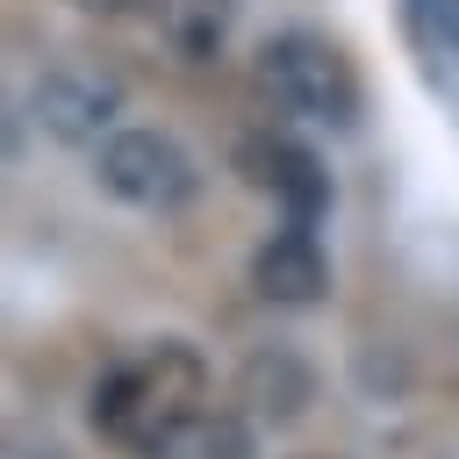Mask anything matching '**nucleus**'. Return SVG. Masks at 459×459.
Masks as SVG:
<instances>
[{
    "label": "nucleus",
    "instance_id": "1",
    "mask_svg": "<svg viewBox=\"0 0 459 459\" xmlns=\"http://www.w3.org/2000/svg\"><path fill=\"white\" fill-rule=\"evenodd\" d=\"M208 409H215V380L186 337L122 344L86 387V423L122 459H179V445Z\"/></svg>",
    "mask_w": 459,
    "mask_h": 459
},
{
    "label": "nucleus",
    "instance_id": "9",
    "mask_svg": "<svg viewBox=\"0 0 459 459\" xmlns=\"http://www.w3.org/2000/svg\"><path fill=\"white\" fill-rule=\"evenodd\" d=\"M179 459H251V416L215 402V409L194 423V437L179 445Z\"/></svg>",
    "mask_w": 459,
    "mask_h": 459
},
{
    "label": "nucleus",
    "instance_id": "3",
    "mask_svg": "<svg viewBox=\"0 0 459 459\" xmlns=\"http://www.w3.org/2000/svg\"><path fill=\"white\" fill-rule=\"evenodd\" d=\"M86 165H93V186H100L115 208L151 215V222L186 215V208L201 201V186H208L201 151H194L179 129H165V122H122Z\"/></svg>",
    "mask_w": 459,
    "mask_h": 459
},
{
    "label": "nucleus",
    "instance_id": "10",
    "mask_svg": "<svg viewBox=\"0 0 459 459\" xmlns=\"http://www.w3.org/2000/svg\"><path fill=\"white\" fill-rule=\"evenodd\" d=\"M79 14H100V22H136V14H158V0H72Z\"/></svg>",
    "mask_w": 459,
    "mask_h": 459
},
{
    "label": "nucleus",
    "instance_id": "7",
    "mask_svg": "<svg viewBox=\"0 0 459 459\" xmlns=\"http://www.w3.org/2000/svg\"><path fill=\"white\" fill-rule=\"evenodd\" d=\"M237 0H158V36L179 65H215L230 50Z\"/></svg>",
    "mask_w": 459,
    "mask_h": 459
},
{
    "label": "nucleus",
    "instance_id": "8",
    "mask_svg": "<svg viewBox=\"0 0 459 459\" xmlns=\"http://www.w3.org/2000/svg\"><path fill=\"white\" fill-rule=\"evenodd\" d=\"M244 402H251V416H265V423H294V416L316 402V373H308V359H294L287 344L258 351V359L244 366Z\"/></svg>",
    "mask_w": 459,
    "mask_h": 459
},
{
    "label": "nucleus",
    "instance_id": "4",
    "mask_svg": "<svg viewBox=\"0 0 459 459\" xmlns=\"http://www.w3.org/2000/svg\"><path fill=\"white\" fill-rule=\"evenodd\" d=\"M29 122L65 143V151H100L122 122H129V86L115 65L100 57H50L36 79H29Z\"/></svg>",
    "mask_w": 459,
    "mask_h": 459
},
{
    "label": "nucleus",
    "instance_id": "5",
    "mask_svg": "<svg viewBox=\"0 0 459 459\" xmlns=\"http://www.w3.org/2000/svg\"><path fill=\"white\" fill-rule=\"evenodd\" d=\"M237 172H244L251 194L273 201L280 222H308V230H316V222L330 215V172H323V158H316L301 136H287V129H251V136L237 143Z\"/></svg>",
    "mask_w": 459,
    "mask_h": 459
},
{
    "label": "nucleus",
    "instance_id": "2",
    "mask_svg": "<svg viewBox=\"0 0 459 459\" xmlns=\"http://www.w3.org/2000/svg\"><path fill=\"white\" fill-rule=\"evenodd\" d=\"M251 79L273 100V115L308 122V129H359L366 115V79L351 50L323 29H273L251 57Z\"/></svg>",
    "mask_w": 459,
    "mask_h": 459
},
{
    "label": "nucleus",
    "instance_id": "6",
    "mask_svg": "<svg viewBox=\"0 0 459 459\" xmlns=\"http://www.w3.org/2000/svg\"><path fill=\"white\" fill-rule=\"evenodd\" d=\"M251 287H258V301H273V308H316V301H330L323 237H316L308 222L265 230L258 251H251Z\"/></svg>",
    "mask_w": 459,
    "mask_h": 459
},
{
    "label": "nucleus",
    "instance_id": "12",
    "mask_svg": "<svg viewBox=\"0 0 459 459\" xmlns=\"http://www.w3.org/2000/svg\"><path fill=\"white\" fill-rule=\"evenodd\" d=\"M294 459H323V452H294Z\"/></svg>",
    "mask_w": 459,
    "mask_h": 459
},
{
    "label": "nucleus",
    "instance_id": "11",
    "mask_svg": "<svg viewBox=\"0 0 459 459\" xmlns=\"http://www.w3.org/2000/svg\"><path fill=\"white\" fill-rule=\"evenodd\" d=\"M7 459H65V452H57V445H14Z\"/></svg>",
    "mask_w": 459,
    "mask_h": 459
}]
</instances>
